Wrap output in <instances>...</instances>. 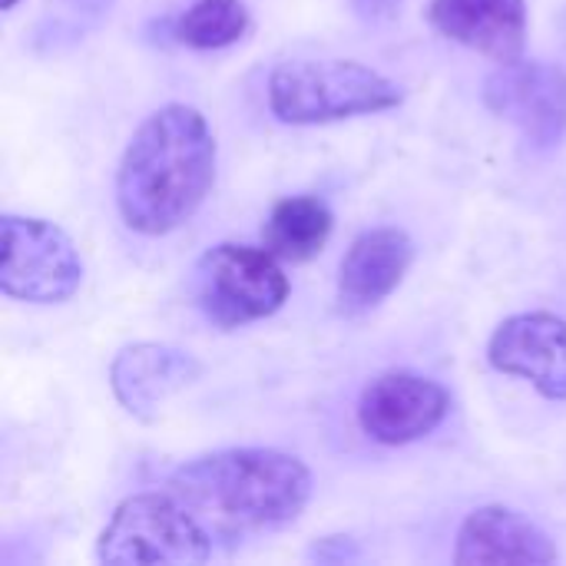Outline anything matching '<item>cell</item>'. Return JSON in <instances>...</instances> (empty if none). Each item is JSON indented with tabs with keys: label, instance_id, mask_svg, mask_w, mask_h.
Instances as JSON below:
<instances>
[{
	"label": "cell",
	"instance_id": "ba28073f",
	"mask_svg": "<svg viewBox=\"0 0 566 566\" xmlns=\"http://www.w3.org/2000/svg\"><path fill=\"white\" fill-rule=\"evenodd\" d=\"M448 411V388L415 371H385L368 381L358 398L361 431L385 448H401L428 438L441 428Z\"/></svg>",
	"mask_w": 566,
	"mask_h": 566
},
{
	"label": "cell",
	"instance_id": "ac0fdd59",
	"mask_svg": "<svg viewBox=\"0 0 566 566\" xmlns=\"http://www.w3.org/2000/svg\"><path fill=\"white\" fill-rule=\"evenodd\" d=\"M70 7H80V13H90V17H99L113 7V0H66Z\"/></svg>",
	"mask_w": 566,
	"mask_h": 566
},
{
	"label": "cell",
	"instance_id": "9a60e30c",
	"mask_svg": "<svg viewBox=\"0 0 566 566\" xmlns=\"http://www.w3.org/2000/svg\"><path fill=\"white\" fill-rule=\"evenodd\" d=\"M249 33V10L242 0H196L176 17L172 36L189 50H222Z\"/></svg>",
	"mask_w": 566,
	"mask_h": 566
},
{
	"label": "cell",
	"instance_id": "3957f363",
	"mask_svg": "<svg viewBox=\"0 0 566 566\" xmlns=\"http://www.w3.org/2000/svg\"><path fill=\"white\" fill-rule=\"evenodd\" d=\"M265 93L272 116L289 126H325L405 103L391 76L358 60H285L269 73Z\"/></svg>",
	"mask_w": 566,
	"mask_h": 566
},
{
	"label": "cell",
	"instance_id": "7a4b0ae2",
	"mask_svg": "<svg viewBox=\"0 0 566 566\" xmlns=\"http://www.w3.org/2000/svg\"><path fill=\"white\" fill-rule=\"evenodd\" d=\"M216 136L186 103H166L133 133L116 169V209L139 235L182 229L216 182Z\"/></svg>",
	"mask_w": 566,
	"mask_h": 566
},
{
	"label": "cell",
	"instance_id": "277c9868",
	"mask_svg": "<svg viewBox=\"0 0 566 566\" xmlns=\"http://www.w3.org/2000/svg\"><path fill=\"white\" fill-rule=\"evenodd\" d=\"M212 537L169 491H146L126 497L96 541V560L106 566L206 564Z\"/></svg>",
	"mask_w": 566,
	"mask_h": 566
},
{
	"label": "cell",
	"instance_id": "52a82bcc",
	"mask_svg": "<svg viewBox=\"0 0 566 566\" xmlns=\"http://www.w3.org/2000/svg\"><path fill=\"white\" fill-rule=\"evenodd\" d=\"M484 103L511 123L534 153L566 136V70L547 60H507L484 80Z\"/></svg>",
	"mask_w": 566,
	"mask_h": 566
},
{
	"label": "cell",
	"instance_id": "e0dca14e",
	"mask_svg": "<svg viewBox=\"0 0 566 566\" xmlns=\"http://www.w3.org/2000/svg\"><path fill=\"white\" fill-rule=\"evenodd\" d=\"M352 3L365 20H391L405 0H352Z\"/></svg>",
	"mask_w": 566,
	"mask_h": 566
},
{
	"label": "cell",
	"instance_id": "5bb4252c",
	"mask_svg": "<svg viewBox=\"0 0 566 566\" xmlns=\"http://www.w3.org/2000/svg\"><path fill=\"white\" fill-rule=\"evenodd\" d=\"M332 229H335V219L325 199L289 196L272 206L262 239L272 255H279L282 262L302 265V262H312L328 245Z\"/></svg>",
	"mask_w": 566,
	"mask_h": 566
},
{
	"label": "cell",
	"instance_id": "8fae6325",
	"mask_svg": "<svg viewBox=\"0 0 566 566\" xmlns=\"http://www.w3.org/2000/svg\"><path fill=\"white\" fill-rule=\"evenodd\" d=\"M415 262V242L405 229L381 226L361 232L338 269V312L358 318L378 308L408 275Z\"/></svg>",
	"mask_w": 566,
	"mask_h": 566
},
{
	"label": "cell",
	"instance_id": "30bf717a",
	"mask_svg": "<svg viewBox=\"0 0 566 566\" xmlns=\"http://www.w3.org/2000/svg\"><path fill=\"white\" fill-rule=\"evenodd\" d=\"M202 375V361L176 345L136 342L116 352L109 365V388L136 421H156L159 411Z\"/></svg>",
	"mask_w": 566,
	"mask_h": 566
},
{
	"label": "cell",
	"instance_id": "7c38bea8",
	"mask_svg": "<svg viewBox=\"0 0 566 566\" xmlns=\"http://www.w3.org/2000/svg\"><path fill=\"white\" fill-rule=\"evenodd\" d=\"M557 547L547 537L541 524H534L527 514L488 504L464 517L454 544V564L484 566V564H527L544 566L557 564Z\"/></svg>",
	"mask_w": 566,
	"mask_h": 566
},
{
	"label": "cell",
	"instance_id": "2e32d148",
	"mask_svg": "<svg viewBox=\"0 0 566 566\" xmlns=\"http://www.w3.org/2000/svg\"><path fill=\"white\" fill-rule=\"evenodd\" d=\"M328 547H332V537H325V541L312 551V557H318V560H358V547H355L352 537H338V547H335V551H328Z\"/></svg>",
	"mask_w": 566,
	"mask_h": 566
},
{
	"label": "cell",
	"instance_id": "6da1fadb",
	"mask_svg": "<svg viewBox=\"0 0 566 566\" xmlns=\"http://www.w3.org/2000/svg\"><path fill=\"white\" fill-rule=\"evenodd\" d=\"M166 491L212 544L235 547L295 524L312 501V471L275 448H229L176 468Z\"/></svg>",
	"mask_w": 566,
	"mask_h": 566
},
{
	"label": "cell",
	"instance_id": "d6986e66",
	"mask_svg": "<svg viewBox=\"0 0 566 566\" xmlns=\"http://www.w3.org/2000/svg\"><path fill=\"white\" fill-rule=\"evenodd\" d=\"M0 7H3V10H13V7H17V0H0Z\"/></svg>",
	"mask_w": 566,
	"mask_h": 566
},
{
	"label": "cell",
	"instance_id": "4fadbf2b",
	"mask_svg": "<svg viewBox=\"0 0 566 566\" xmlns=\"http://www.w3.org/2000/svg\"><path fill=\"white\" fill-rule=\"evenodd\" d=\"M431 27L497 63L517 60L527 43V0H431Z\"/></svg>",
	"mask_w": 566,
	"mask_h": 566
},
{
	"label": "cell",
	"instance_id": "8992f818",
	"mask_svg": "<svg viewBox=\"0 0 566 566\" xmlns=\"http://www.w3.org/2000/svg\"><path fill=\"white\" fill-rule=\"evenodd\" d=\"M83 285L76 242L50 219H0V292L27 305H60Z\"/></svg>",
	"mask_w": 566,
	"mask_h": 566
},
{
	"label": "cell",
	"instance_id": "5b68a950",
	"mask_svg": "<svg viewBox=\"0 0 566 566\" xmlns=\"http://www.w3.org/2000/svg\"><path fill=\"white\" fill-rule=\"evenodd\" d=\"M269 249L219 242L196 265V302L219 328L272 318L289 302V275Z\"/></svg>",
	"mask_w": 566,
	"mask_h": 566
},
{
	"label": "cell",
	"instance_id": "9c48e42d",
	"mask_svg": "<svg viewBox=\"0 0 566 566\" xmlns=\"http://www.w3.org/2000/svg\"><path fill=\"white\" fill-rule=\"evenodd\" d=\"M494 371L524 378L547 401H566V318L554 312H521L504 318L491 342Z\"/></svg>",
	"mask_w": 566,
	"mask_h": 566
}]
</instances>
